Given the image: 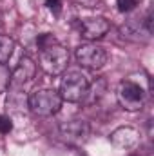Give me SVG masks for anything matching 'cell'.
Masks as SVG:
<instances>
[{
    "label": "cell",
    "mask_w": 154,
    "mask_h": 156,
    "mask_svg": "<svg viewBox=\"0 0 154 156\" xmlns=\"http://www.w3.org/2000/svg\"><path fill=\"white\" fill-rule=\"evenodd\" d=\"M38 44V62L44 73L49 76H58L67 69L69 64V51L56 40L53 38L49 33H44L37 38Z\"/></svg>",
    "instance_id": "obj_1"
},
{
    "label": "cell",
    "mask_w": 154,
    "mask_h": 156,
    "mask_svg": "<svg viewBox=\"0 0 154 156\" xmlns=\"http://www.w3.org/2000/svg\"><path fill=\"white\" fill-rule=\"evenodd\" d=\"M89 85H91V80L85 73L82 71H67L64 73V76L60 80V96L64 102H69V104H80L85 100L87 96V91H89Z\"/></svg>",
    "instance_id": "obj_2"
},
{
    "label": "cell",
    "mask_w": 154,
    "mask_h": 156,
    "mask_svg": "<svg viewBox=\"0 0 154 156\" xmlns=\"http://www.w3.org/2000/svg\"><path fill=\"white\" fill-rule=\"evenodd\" d=\"M62 96L54 89H37L27 96V109L37 116H53L62 109Z\"/></svg>",
    "instance_id": "obj_3"
},
{
    "label": "cell",
    "mask_w": 154,
    "mask_h": 156,
    "mask_svg": "<svg viewBox=\"0 0 154 156\" xmlns=\"http://www.w3.org/2000/svg\"><path fill=\"white\" fill-rule=\"evenodd\" d=\"M116 98L125 111L136 113L142 111L145 105V89L132 80H123L116 89Z\"/></svg>",
    "instance_id": "obj_4"
},
{
    "label": "cell",
    "mask_w": 154,
    "mask_h": 156,
    "mask_svg": "<svg viewBox=\"0 0 154 156\" xmlns=\"http://www.w3.org/2000/svg\"><path fill=\"white\" fill-rule=\"evenodd\" d=\"M120 35L129 42L143 44L152 35V13L147 11L145 18H129L120 26Z\"/></svg>",
    "instance_id": "obj_5"
},
{
    "label": "cell",
    "mask_w": 154,
    "mask_h": 156,
    "mask_svg": "<svg viewBox=\"0 0 154 156\" xmlns=\"http://www.w3.org/2000/svg\"><path fill=\"white\" fill-rule=\"evenodd\" d=\"M75 56H76L78 64L83 69H89V71H98L107 64V51L102 45L94 44V42L82 44L76 49Z\"/></svg>",
    "instance_id": "obj_6"
},
{
    "label": "cell",
    "mask_w": 154,
    "mask_h": 156,
    "mask_svg": "<svg viewBox=\"0 0 154 156\" xmlns=\"http://www.w3.org/2000/svg\"><path fill=\"white\" fill-rule=\"evenodd\" d=\"M89 134H91V127L82 118H73V120H67V122L60 123V136L65 144L82 145V144L87 142Z\"/></svg>",
    "instance_id": "obj_7"
},
{
    "label": "cell",
    "mask_w": 154,
    "mask_h": 156,
    "mask_svg": "<svg viewBox=\"0 0 154 156\" xmlns=\"http://www.w3.org/2000/svg\"><path fill=\"white\" fill-rule=\"evenodd\" d=\"M35 75H37V64L31 56L24 55L16 67L11 71V85L9 87H15V89H24L26 85H29L33 80H35Z\"/></svg>",
    "instance_id": "obj_8"
},
{
    "label": "cell",
    "mask_w": 154,
    "mask_h": 156,
    "mask_svg": "<svg viewBox=\"0 0 154 156\" xmlns=\"http://www.w3.org/2000/svg\"><path fill=\"white\" fill-rule=\"evenodd\" d=\"M80 37L87 42H94V40L103 38L109 29H111V24L109 20H105L103 16H89V18H83L80 22Z\"/></svg>",
    "instance_id": "obj_9"
},
{
    "label": "cell",
    "mask_w": 154,
    "mask_h": 156,
    "mask_svg": "<svg viewBox=\"0 0 154 156\" xmlns=\"http://www.w3.org/2000/svg\"><path fill=\"white\" fill-rule=\"evenodd\" d=\"M138 142H140V133L134 127L123 125V127H118L111 133V144L120 149H125V151L132 149L138 145Z\"/></svg>",
    "instance_id": "obj_10"
},
{
    "label": "cell",
    "mask_w": 154,
    "mask_h": 156,
    "mask_svg": "<svg viewBox=\"0 0 154 156\" xmlns=\"http://www.w3.org/2000/svg\"><path fill=\"white\" fill-rule=\"evenodd\" d=\"M15 40L7 35H0V64H7L15 51Z\"/></svg>",
    "instance_id": "obj_11"
},
{
    "label": "cell",
    "mask_w": 154,
    "mask_h": 156,
    "mask_svg": "<svg viewBox=\"0 0 154 156\" xmlns=\"http://www.w3.org/2000/svg\"><path fill=\"white\" fill-rule=\"evenodd\" d=\"M11 85V71L5 67V64H0V94L5 93Z\"/></svg>",
    "instance_id": "obj_12"
},
{
    "label": "cell",
    "mask_w": 154,
    "mask_h": 156,
    "mask_svg": "<svg viewBox=\"0 0 154 156\" xmlns=\"http://www.w3.org/2000/svg\"><path fill=\"white\" fill-rule=\"evenodd\" d=\"M140 2L142 0H116V5L120 13H131L140 5Z\"/></svg>",
    "instance_id": "obj_13"
},
{
    "label": "cell",
    "mask_w": 154,
    "mask_h": 156,
    "mask_svg": "<svg viewBox=\"0 0 154 156\" xmlns=\"http://www.w3.org/2000/svg\"><path fill=\"white\" fill-rule=\"evenodd\" d=\"M11 131H13V122H11V118L0 115V133H2V134H7V133H11Z\"/></svg>",
    "instance_id": "obj_14"
},
{
    "label": "cell",
    "mask_w": 154,
    "mask_h": 156,
    "mask_svg": "<svg viewBox=\"0 0 154 156\" xmlns=\"http://www.w3.org/2000/svg\"><path fill=\"white\" fill-rule=\"evenodd\" d=\"M62 2L64 0H45V5H47L49 11H53L54 15H58L62 11Z\"/></svg>",
    "instance_id": "obj_15"
},
{
    "label": "cell",
    "mask_w": 154,
    "mask_h": 156,
    "mask_svg": "<svg viewBox=\"0 0 154 156\" xmlns=\"http://www.w3.org/2000/svg\"><path fill=\"white\" fill-rule=\"evenodd\" d=\"M75 4L80 7H85V9H94V7H98L100 0H75Z\"/></svg>",
    "instance_id": "obj_16"
}]
</instances>
